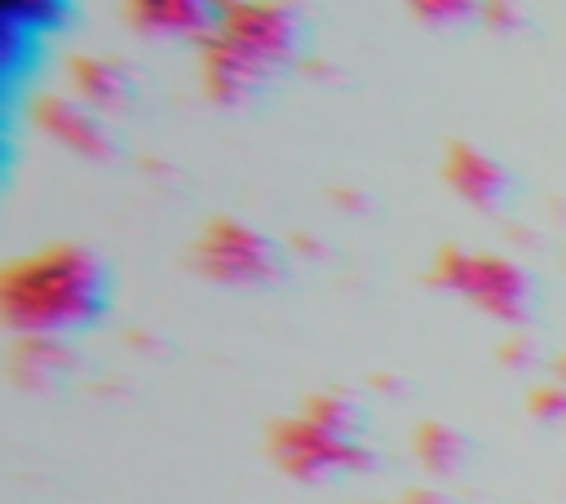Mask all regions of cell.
<instances>
[{"label":"cell","instance_id":"cell-15","mask_svg":"<svg viewBox=\"0 0 566 504\" xmlns=\"http://www.w3.org/2000/svg\"><path fill=\"white\" fill-rule=\"evenodd\" d=\"M478 18H486L491 27H513L517 22V13H513L509 0H478Z\"/></svg>","mask_w":566,"mask_h":504},{"label":"cell","instance_id":"cell-3","mask_svg":"<svg viewBox=\"0 0 566 504\" xmlns=\"http://www.w3.org/2000/svg\"><path fill=\"white\" fill-rule=\"evenodd\" d=\"M429 279L438 287L464 296L469 305H478L482 314H491L500 323H526L531 305H535V287H531L526 270L509 256H495V252L442 248L429 265Z\"/></svg>","mask_w":566,"mask_h":504},{"label":"cell","instance_id":"cell-4","mask_svg":"<svg viewBox=\"0 0 566 504\" xmlns=\"http://www.w3.org/2000/svg\"><path fill=\"white\" fill-rule=\"evenodd\" d=\"M190 261L203 279H212L221 287H265L283 274L279 243L239 217H212L199 230Z\"/></svg>","mask_w":566,"mask_h":504},{"label":"cell","instance_id":"cell-5","mask_svg":"<svg viewBox=\"0 0 566 504\" xmlns=\"http://www.w3.org/2000/svg\"><path fill=\"white\" fill-rule=\"evenodd\" d=\"M265 447H270V460L287 477H301V482H327L340 473H363L376 460L363 438H345V433L310 420L305 411L274 420Z\"/></svg>","mask_w":566,"mask_h":504},{"label":"cell","instance_id":"cell-7","mask_svg":"<svg viewBox=\"0 0 566 504\" xmlns=\"http://www.w3.org/2000/svg\"><path fill=\"white\" fill-rule=\"evenodd\" d=\"M124 22L155 40H203L226 0H119Z\"/></svg>","mask_w":566,"mask_h":504},{"label":"cell","instance_id":"cell-16","mask_svg":"<svg viewBox=\"0 0 566 504\" xmlns=\"http://www.w3.org/2000/svg\"><path fill=\"white\" fill-rule=\"evenodd\" d=\"M57 13V0H13V18H35L49 22Z\"/></svg>","mask_w":566,"mask_h":504},{"label":"cell","instance_id":"cell-17","mask_svg":"<svg viewBox=\"0 0 566 504\" xmlns=\"http://www.w3.org/2000/svg\"><path fill=\"white\" fill-rule=\"evenodd\" d=\"M385 504H447V500L433 495V491H411V495H398V500H385Z\"/></svg>","mask_w":566,"mask_h":504},{"label":"cell","instance_id":"cell-10","mask_svg":"<svg viewBox=\"0 0 566 504\" xmlns=\"http://www.w3.org/2000/svg\"><path fill=\"white\" fill-rule=\"evenodd\" d=\"M66 363H71V354L53 336H22L18 349H13V376L22 385H35V389H44L49 380H57L66 371Z\"/></svg>","mask_w":566,"mask_h":504},{"label":"cell","instance_id":"cell-1","mask_svg":"<svg viewBox=\"0 0 566 504\" xmlns=\"http://www.w3.org/2000/svg\"><path fill=\"white\" fill-rule=\"evenodd\" d=\"M111 301V274L97 252L80 243H49L13 256L0 270V318L18 336L66 340L102 318Z\"/></svg>","mask_w":566,"mask_h":504},{"label":"cell","instance_id":"cell-9","mask_svg":"<svg viewBox=\"0 0 566 504\" xmlns=\"http://www.w3.org/2000/svg\"><path fill=\"white\" fill-rule=\"evenodd\" d=\"M66 75V93H75L84 106H93L97 115H115L133 102V75L119 57L106 53H71L62 62Z\"/></svg>","mask_w":566,"mask_h":504},{"label":"cell","instance_id":"cell-11","mask_svg":"<svg viewBox=\"0 0 566 504\" xmlns=\"http://www.w3.org/2000/svg\"><path fill=\"white\" fill-rule=\"evenodd\" d=\"M411 447H416V460H420L424 469H433V473H455V469L464 464V451H469V442H464L451 424H442V420L416 424Z\"/></svg>","mask_w":566,"mask_h":504},{"label":"cell","instance_id":"cell-8","mask_svg":"<svg viewBox=\"0 0 566 504\" xmlns=\"http://www.w3.org/2000/svg\"><path fill=\"white\" fill-rule=\"evenodd\" d=\"M442 181L455 199H464L469 208H500L509 195V172L473 141H447L442 150Z\"/></svg>","mask_w":566,"mask_h":504},{"label":"cell","instance_id":"cell-18","mask_svg":"<svg viewBox=\"0 0 566 504\" xmlns=\"http://www.w3.org/2000/svg\"><path fill=\"white\" fill-rule=\"evenodd\" d=\"M557 380L566 385V358H557Z\"/></svg>","mask_w":566,"mask_h":504},{"label":"cell","instance_id":"cell-14","mask_svg":"<svg viewBox=\"0 0 566 504\" xmlns=\"http://www.w3.org/2000/svg\"><path fill=\"white\" fill-rule=\"evenodd\" d=\"M526 407H531L539 420H566V385H562V380H553V385L535 389Z\"/></svg>","mask_w":566,"mask_h":504},{"label":"cell","instance_id":"cell-12","mask_svg":"<svg viewBox=\"0 0 566 504\" xmlns=\"http://www.w3.org/2000/svg\"><path fill=\"white\" fill-rule=\"evenodd\" d=\"M301 411H305L310 420H318V424L345 433V438H363V407H358L349 393H336V389L314 393V398H305Z\"/></svg>","mask_w":566,"mask_h":504},{"label":"cell","instance_id":"cell-6","mask_svg":"<svg viewBox=\"0 0 566 504\" xmlns=\"http://www.w3.org/2000/svg\"><path fill=\"white\" fill-rule=\"evenodd\" d=\"M31 119L40 133H49L57 146L84 155V159H106L111 155V133L93 106H84L66 88H49L31 102Z\"/></svg>","mask_w":566,"mask_h":504},{"label":"cell","instance_id":"cell-2","mask_svg":"<svg viewBox=\"0 0 566 504\" xmlns=\"http://www.w3.org/2000/svg\"><path fill=\"white\" fill-rule=\"evenodd\" d=\"M301 44V13L292 0H226L217 27L195 49L199 88L217 106H239Z\"/></svg>","mask_w":566,"mask_h":504},{"label":"cell","instance_id":"cell-13","mask_svg":"<svg viewBox=\"0 0 566 504\" xmlns=\"http://www.w3.org/2000/svg\"><path fill=\"white\" fill-rule=\"evenodd\" d=\"M402 4L424 27H455L478 13V0H402Z\"/></svg>","mask_w":566,"mask_h":504}]
</instances>
